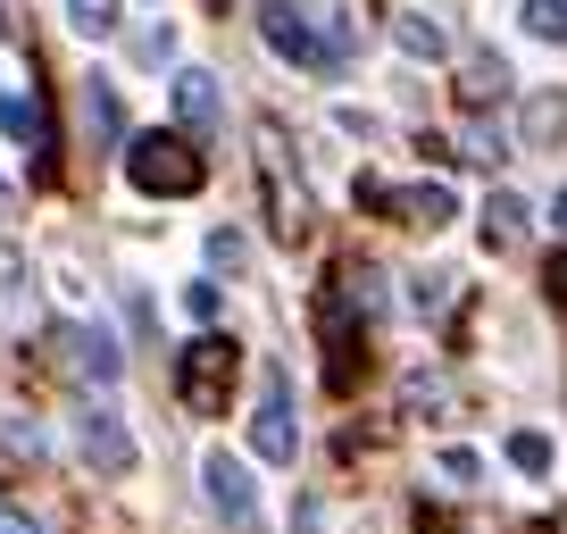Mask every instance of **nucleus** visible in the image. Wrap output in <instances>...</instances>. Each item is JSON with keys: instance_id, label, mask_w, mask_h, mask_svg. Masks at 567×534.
<instances>
[{"instance_id": "obj_18", "label": "nucleus", "mask_w": 567, "mask_h": 534, "mask_svg": "<svg viewBox=\"0 0 567 534\" xmlns=\"http://www.w3.org/2000/svg\"><path fill=\"white\" fill-rule=\"evenodd\" d=\"M467 160H476V167H501L509 151H501V134H493V125H467Z\"/></svg>"}, {"instance_id": "obj_10", "label": "nucleus", "mask_w": 567, "mask_h": 534, "mask_svg": "<svg viewBox=\"0 0 567 534\" xmlns=\"http://www.w3.org/2000/svg\"><path fill=\"white\" fill-rule=\"evenodd\" d=\"M84 134H92V143H117V134H125V109H117L109 84H84Z\"/></svg>"}, {"instance_id": "obj_17", "label": "nucleus", "mask_w": 567, "mask_h": 534, "mask_svg": "<svg viewBox=\"0 0 567 534\" xmlns=\"http://www.w3.org/2000/svg\"><path fill=\"white\" fill-rule=\"evenodd\" d=\"M501 84H509L501 59H476V68H467V92H476V101H501Z\"/></svg>"}, {"instance_id": "obj_1", "label": "nucleus", "mask_w": 567, "mask_h": 534, "mask_svg": "<svg viewBox=\"0 0 567 534\" xmlns=\"http://www.w3.org/2000/svg\"><path fill=\"white\" fill-rule=\"evenodd\" d=\"M200 151L184 143V134H134L125 143V184L134 193H159V201H184V193H200Z\"/></svg>"}, {"instance_id": "obj_12", "label": "nucleus", "mask_w": 567, "mask_h": 534, "mask_svg": "<svg viewBox=\"0 0 567 534\" xmlns=\"http://www.w3.org/2000/svg\"><path fill=\"white\" fill-rule=\"evenodd\" d=\"M0 134H9V143H42V109H34V92H0Z\"/></svg>"}, {"instance_id": "obj_14", "label": "nucleus", "mask_w": 567, "mask_h": 534, "mask_svg": "<svg viewBox=\"0 0 567 534\" xmlns=\"http://www.w3.org/2000/svg\"><path fill=\"white\" fill-rule=\"evenodd\" d=\"M509 468H517V476H550V434L517 427V434H509Z\"/></svg>"}, {"instance_id": "obj_27", "label": "nucleus", "mask_w": 567, "mask_h": 534, "mask_svg": "<svg viewBox=\"0 0 567 534\" xmlns=\"http://www.w3.org/2000/svg\"><path fill=\"white\" fill-rule=\"evenodd\" d=\"M550 301L567 309V259H550Z\"/></svg>"}, {"instance_id": "obj_28", "label": "nucleus", "mask_w": 567, "mask_h": 534, "mask_svg": "<svg viewBox=\"0 0 567 534\" xmlns=\"http://www.w3.org/2000/svg\"><path fill=\"white\" fill-rule=\"evenodd\" d=\"M550 226H559V234H567V193H559V201H550Z\"/></svg>"}, {"instance_id": "obj_21", "label": "nucleus", "mask_w": 567, "mask_h": 534, "mask_svg": "<svg viewBox=\"0 0 567 534\" xmlns=\"http://www.w3.org/2000/svg\"><path fill=\"white\" fill-rule=\"evenodd\" d=\"M443 476H451V484H476V476H484V460H476L467 443H451V451H443Z\"/></svg>"}, {"instance_id": "obj_8", "label": "nucleus", "mask_w": 567, "mask_h": 534, "mask_svg": "<svg viewBox=\"0 0 567 534\" xmlns=\"http://www.w3.org/2000/svg\"><path fill=\"white\" fill-rule=\"evenodd\" d=\"M176 117H184V134H217L226 125V92H217L209 68H176Z\"/></svg>"}, {"instance_id": "obj_9", "label": "nucleus", "mask_w": 567, "mask_h": 534, "mask_svg": "<svg viewBox=\"0 0 567 534\" xmlns=\"http://www.w3.org/2000/svg\"><path fill=\"white\" fill-rule=\"evenodd\" d=\"M392 42H401L409 59H443V51H451V34L425 18V9H401V18H392Z\"/></svg>"}, {"instance_id": "obj_5", "label": "nucleus", "mask_w": 567, "mask_h": 534, "mask_svg": "<svg viewBox=\"0 0 567 534\" xmlns=\"http://www.w3.org/2000/svg\"><path fill=\"white\" fill-rule=\"evenodd\" d=\"M200 484H209V510L226 517L234 534H259V493H250V468L234 451H209L200 460Z\"/></svg>"}, {"instance_id": "obj_23", "label": "nucleus", "mask_w": 567, "mask_h": 534, "mask_svg": "<svg viewBox=\"0 0 567 534\" xmlns=\"http://www.w3.org/2000/svg\"><path fill=\"white\" fill-rule=\"evenodd\" d=\"M134 51H142V59H151V68H159V59H176V25H151V34H142V42H134Z\"/></svg>"}, {"instance_id": "obj_6", "label": "nucleus", "mask_w": 567, "mask_h": 534, "mask_svg": "<svg viewBox=\"0 0 567 534\" xmlns=\"http://www.w3.org/2000/svg\"><path fill=\"white\" fill-rule=\"evenodd\" d=\"M75 451H84L101 476H134V460H142L134 434H125V418L117 410H92V401L75 410Z\"/></svg>"}, {"instance_id": "obj_3", "label": "nucleus", "mask_w": 567, "mask_h": 534, "mask_svg": "<svg viewBox=\"0 0 567 534\" xmlns=\"http://www.w3.org/2000/svg\"><path fill=\"white\" fill-rule=\"evenodd\" d=\"M250 451H259L267 468H292V451H301V418H292V384H284V368H267V384H259Z\"/></svg>"}, {"instance_id": "obj_16", "label": "nucleus", "mask_w": 567, "mask_h": 534, "mask_svg": "<svg viewBox=\"0 0 567 534\" xmlns=\"http://www.w3.org/2000/svg\"><path fill=\"white\" fill-rule=\"evenodd\" d=\"M517 18H526V34H534V42H567V0H526Z\"/></svg>"}, {"instance_id": "obj_19", "label": "nucleus", "mask_w": 567, "mask_h": 534, "mask_svg": "<svg viewBox=\"0 0 567 534\" xmlns=\"http://www.w3.org/2000/svg\"><path fill=\"white\" fill-rule=\"evenodd\" d=\"M0 443H9V451H25V460H34V451H42V427H34V418H0Z\"/></svg>"}, {"instance_id": "obj_15", "label": "nucleus", "mask_w": 567, "mask_h": 534, "mask_svg": "<svg viewBox=\"0 0 567 534\" xmlns=\"http://www.w3.org/2000/svg\"><path fill=\"white\" fill-rule=\"evenodd\" d=\"M68 25L92 34V42H109V34H117V0H68Z\"/></svg>"}, {"instance_id": "obj_25", "label": "nucleus", "mask_w": 567, "mask_h": 534, "mask_svg": "<svg viewBox=\"0 0 567 534\" xmlns=\"http://www.w3.org/2000/svg\"><path fill=\"white\" fill-rule=\"evenodd\" d=\"M184 318L209 326V318H217V285H184Z\"/></svg>"}, {"instance_id": "obj_29", "label": "nucleus", "mask_w": 567, "mask_h": 534, "mask_svg": "<svg viewBox=\"0 0 567 534\" xmlns=\"http://www.w3.org/2000/svg\"><path fill=\"white\" fill-rule=\"evenodd\" d=\"M0 209H9V184H0Z\"/></svg>"}, {"instance_id": "obj_11", "label": "nucleus", "mask_w": 567, "mask_h": 534, "mask_svg": "<svg viewBox=\"0 0 567 534\" xmlns=\"http://www.w3.org/2000/svg\"><path fill=\"white\" fill-rule=\"evenodd\" d=\"M567 134V92H534L526 101V143H559Z\"/></svg>"}, {"instance_id": "obj_2", "label": "nucleus", "mask_w": 567, "mask_h": 534, "mask_svg": "<svg viewBox=\"0 0 567 534\" xmlns=\"http://www.w3.org/2000/svg\"><path fill=\"white\" fill-rule=\"evenodd\" d=\"M234 368H243L234 342L226 335H200V342H184V359H176V392L193 401L200 418H217V410H226V392H234Z\"/></svg>"}, {"instance_id": "obj_26", "label": "nucleus", "mask_w": 567, "mask_h": 534, "mask_svg": "<svg viewBox=\"0 0 567 534\" xmlns=\"http://www.w3.org/2000/svg\"><path fill=\"white\" fill-rule=\"evenodd\" d=\"M0 534H42V526H34L25 510H0Z\"/></svg>"}, {"instance_id": "obj_7", "label": "nucleus", "mask_w": 567, "mask_h": 534, "mask_svg": "<svg viewBox=\"0 0 567 534\" xmlns=\"http://www.w3.org/2000/svg\"><path fill=\"white\" fill-rule=\"evenodd\" d=\"M59 359H68L75 376H92V384H117L125 376V351H117V335H109V326H59Z\"/></svg>"}, {"instance_id": "obj_4", "label": "nucleus", "mask_w": 567, "mask_h": 534, "mask_svg": "<svg viewBox=\"0 0 567 534\" xmlns=\"http://www.w3.org/2000/svg\"><path fill=\"white\" fill-rule=\"evenodd\" d=\"M259 34H267V51L292 59V68H318V75H334V68H342V51L309 34V18L292 9V0H267V9H259Z\"/></svg>"}, {"instance_id": "obj_20", "label": "nucleus", "mask_w": 567, "mask_h": 534, "mask_svg": "<svg viewBox=\"0 0 567 534\" xmlns=\"http://www.w3.org/2000/svg\"><path fill=\"white\" fill-rule=\"evenodd\" d=\"M209 259H217V267H243V259H250V243H243L234 226H217V234H209Z\"/></svg>"}, {"instance_id": "obj_13", "label": "nucleus", "mask_w": 567, "mask_h": 534, "mask_svg": "<svg viewBox=\"0 0 567 534\" xmlns=\"http://www.w3.org/2000/svg\"><path fill=\"white\" fill-rule=\"evenodd\" d=\"M517 234H526V201H517V193H493V209H484V243L509 250Z\"/></svg>"}, {"instance_id": "obj_24", "label": "nucleus", "mask_w": 567, "mask_h": 534, "mask_svg": "<svg viewBox=\"0 0 567 534\" xmlns=\"http://www.w3.org/2000/svg\"><path fill=\"white\" fill-rule=\"evenodd\" d=\"M409 301H417V309H425V318H434V309H443V301H451V276H417V292H409Z\"/></svg>"}, {"instance_id": "obj_22", "label": "nucleus", "mask_w": 567, "mask_h": 534, "mask_svg": "<svg viewBox=\"0 0 567 534\" xmlns=\"http://www.w3.org/2000/svg\"><path fill=\"white\" fill-rule=\"evenodd\" d=\"M0 292H9V301L25 292V250L18 243H0Z\"/></svg>"}]
</instances>
